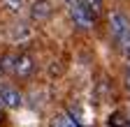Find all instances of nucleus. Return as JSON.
<instances>
[{"label": "nucleus", "instance_id": "f8f14e48", "mask_svg": "<svg viewBox=\"0 0 130 127\" xmlns=\"http://www.w3.org/2000/svg\"><path fill=\"white\" fill-rule=\"evenodd\" d=\"M125 86H128V90H130V67H128V74H125Z\"/></svg>", "mask_w": 130, "mask_h": 127}, {"label": "nucleus", "instance_id": "9d476101", "mask_svg": "<svg viewBox=\"0 0 130 127\" xmlns=\"http://www.w3.org/2000/svg\"><path fill=\"white\" fill-rule=\"evenodd\" d=\"M3 9L9 14H19L23 9V0H3Z\"/></svg>", "mask_w": 130, "mask_h": 127}, {"label": "nucleus", "instance_id": "4468645a", "mask_svg": "<svg viewBox=\"0 0 130 127\" xmlns=\"http://www.w3.org/2000/svg\"><path fill=\"white\" fill-rule=\"evenodd\" d=\"M0 120H3V106H0Z\"/></svg>", "mask_w": 130, "mask_h": 127}, {"label": "nucleus", "instance_id": "f03ea898", "mask_svg": "<svg viewBox=\"0 0 130 127\" xmlns=\"http://www.w3.org/2000/svg\"><path fill=\"white\" fill-rule=\"evenodd\" d=\"M68 12H70V19L74 21V26H77L79 30H91V28H93L95 19L91 16L84 7H81L79 0H77V3H72V5H68Z\"/></svg>", "mask_w": 130, "mask_h": 127}, {"label": "nucleus", "instance_id": "1a4fd4ad", "mask_svg": "<svg viewBox=\"0 0 130 127\" xmlns=\"http://www.w3.org/2000/svg\"><path fill=\"white\" fill-rule=\"evenodd\" d=\"M51 127H79V125H77V120H72L68 113H58V116H54Z\"/></svg>", "mask_w": 130, "mask_h": 127}, {"label": "nucleus", "instance_id": "9b49d317", "mask_svg": "<svg viewBox=\"0 0 130 127\" xmlns=\"http://www.w3.org/2000/svg\"><path fill=\"white\" fill-rule=\"evenodd\" d=\"M116 46H119V51H121V53H123V56L130 60V33H128V35H125V37H123V39H121Z\"/></svg>", "mask_w": 130, "mask_h": 127}, {"label": "nucleus", "instance_id": "423d86ee", "mask_svg": "<svg viewBox=\"0 0 130 127\" xmlns=\"http://www.w3.org/2000/svg\"><path fill=\"white\" fill-rule=\"evenodd\" d=\"M79 3H81V7H84L93 19L100 16V12H102V7H105V0H79Z\"/></svg>", "mask_w": 130, "mask_h": 127}, {"label": "nucleus", "instance_id": "39448f33", "mask_svg": "<svg viewBox=\"0 0 130 127\" xmlns=\"http://www.w3.org/2000/svg\"><path fill=\"white\" fill-rule=\"evenodd\" d=\"M32 72H35V58L30 53H19L16 56V65H14V76L28 79Z\"/></svg>", "mask_w": 130, "mask_h": 127}, {"label": "nucleus", "instance_id": "6e6552de", "mask_svg": "<svg viewBox=\"0 0 130 127\" xmlns=\"http://www.w3.org/2000/svg\"><path fill=\"white\" fill-rule=\"evenodd\" d=\"M16 56H19V53H5L3 58H0V72H3V74H14Z\"/></svg>", "mask_w": 130, "mask_h": 127}, {"label": "nucleus", "instance_id": "7ed1b4c3", "mask_svg": "<svg viewBox=\"0 0 130 127\" xmlns=\"http://www.w3.org/2000/svg\"><path fill=\"white\" fill-rule=\"evenodd\" d=\"M28 14H30V21L44 23V21H49L54 16V3L51 0H35V3L30 5Z\"/></svg>", "mask_w": 130, "mask_h": 127}, {"label": "nucleus", "instance_id": "20e7f679", "mask_svg": "<svg viewBox=\"0 0 130 127\" xmlns=\"http://www.w3.org/2000/svg\"><path fill=\"white\" fill-rule=\"evenodd\" d=\"M23 104V95L12 88V86H0V106H7V109H19Z\"/></svg>", "mask_w": 130, "mask_h": 127}, {"label": "nucleus", "instance_id": "ddd939ff", "mask_svg": "<svg viewBox=\"0 0 130 127\" xmlns=\"http://www.w3.org/2000/svg\"><path fill=\"white\" fill-rule=\"evenodd\" d=\"M72 3H77V0H65V5H72Z\"/></svg>", "mask_w": 130, "mask_h": 127}, {"label": "nucleus", "instance_id": "2eb2a0df", "mask_svg": "<svg viewBox=\"0 0 130 127\" xmlns=\"http://www.w3.org/2000/svg\"><path fill=\"white\" fill-rule=\"evenodd\" d=\"M128 62H130V60H128ZM128 67H130V65H128Z\"/></svg>", "mask_w": 130, "mask_h": 127}, {"label": "nucleus", "instance_id": "0eeeda50", "mask_svg": "<svg viewBox=\"0 0 130 127\" xmlns=\"http://www.w3.org/2000/svg\"><path fill=\"white\" fill-rule=\"evenodd\" d=\"M28 37H30V28L26 23H19V26H14L9 30V39L12 42H26Z\"/></svg>", "mask_w": 130, "mask_h": 127}, {"label": "nucleus", "instance_id": "f257e3e1", "mask_svg": "<svg viewBox=\"0 0 130 127\" xmlns=\"http://www.w3.org/2000/svg\"><path fill=\"white\" fill-rule=\"evenodd\" d=\"M128 33H130V19L125 16L121 9H114L109 14V35H111V39L119 44Z\"/></svg>", "mask_w": 130, "mask_h": 127}]
</instances>
